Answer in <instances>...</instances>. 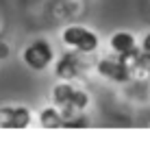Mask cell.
Here are the masks:
<instances>
[{"label": "cell", "mask_w": 150, "mask_h": 148, "mask_svg": "<svg viewBox=\"0 0 150 148\" xmlns=\"http://www.w3.org/2000/svg\"><path fill=\"white\" fill-rule=\"evenodd\" d=\"M63 42L68 46H74L79 52H94L98 48L96 33H91L83 26H68L63 30Z\"/></svg>", "instance_id": "1"}, {"label": "cell", "mask_w": 150, "mask_h": 148, "mask_svg": "<svg viewBox=\"0 0 150 148\" xmlns=\"http://www.w3.org/2000/svg\"><path fill=\"white\" fill-rule=\"evenodd\" d=\"M52 61V48H50L48 42L44 39H37L24 50V63L33 70H46Z\"/></svg>", "instance_id": "2"}, {"label": "cell", "mask_w": 150, "mask_h": 148, "mask_svg": "<svg viewBox=\"0 0 150 148\" xmlns=\"http://www.w3.org/2000/svg\"><path fill=\"white\" fill-rule=\"evenodd\" d=\"M98 72L102 76L111 81H117V83H126L131 79V70L120 61V57H109V59H102L98 63Z\"/></svg>", "instance_id": "3"}, {"label": "cell", "mask_w": 150, "mask_h": 148, "mask_svg": "<svg viewBox=\"0 0 150 148\" xmlns=\"http://www.w3.org/2000/svg\"><path fill=\"white\" fill-rule=\"evenodd\" d=\"M28 122H30V113L24 107L0 111V126H4V129H26Z\"/></svg>", "instance_id": "4"}, {"label": "cell", "mask_w": 150, "mask_h": 148, "mask_svg": "<svg viewBox=\"0 0 150 148\" xmlns=\"http://www.w3.org/2000/svg\"><path fill=\"white\" fill-rule=\"evenodd\" d=\"M79 70H81V63H79V57H76L74 52H65L63 57L59 59V63H57V76L59 79H74V76H79Z\"/></svg>", "instance_id": "5"}, {"label": "cell", "mask_w": 150, "mask_h": 148, "mask_svg": "<svg viewBox=\"0 0 150 148\" xmlns=\"http://www.w3.org/2000/svg\"><path fill=\"white\" fill-rule=\"evenodd\" d=\"M111 48L115 55H122V52H128L131 48H135V37L126 30H120L111 37Z\"/></svg>", "instance_id": "6"}, {"label": "cell", "mask_w": 150, "mask_h": 148, "mask_svg": "<svg viewBox=\"0 0 150 148\" xmlns=\"http://www.w3.org/2000/svg\"><path fill=\"white\" fill-rule=\"evenodd\" d=\"M39 122L44 129H61L63 126V118H61L59 109H54V107H48V109H44L39 113Z\"/></svg>", "instance_id": "7"}, {"label": "cell", "mask_w": 150, "mask_h": 148, "mask_svg": "<svg viewBox=\"0 0 150 148\" xmlns=\"http://www.w3.org/2000/svg\"><path fill=\"white\" fill-rule=\"evenodd\" d=\"M72 91H74V87H72L70 83H63V85H57L54 87V103L61 105V107H68L70 105V98H72Z\"/></svg>", "instance_id": "8"}, {"label": "cell", "mask_w": 150, "mask_h": 148, "mask_svg": "<svg viewBox=\"0 0 150 148\" xmlns=\"http://www.w3.org/2000/svg\"><path fill=\"white\" fill-rule=\"evenodd\" d=\"M87 103H89V96L81 89H74L72 91V98H70V105L68 107H74V109H85Z\"/></svg>", "instance_id": "9"}, {"label": "cell", "mask_w": 150, "mask_h": 148, "mask_svg": "<svg viewBox=\"0 0 150 148\" xmlns=\"http://www.w3.org/2000/svg\"><path fill=\"white\" fill-rule=\"evenodd\" d=\"M137 65H139L142 70H146V72H150V52H139Z\"/></svg>", "instance_id": "10"}, {"label": "cell", "mask_w": 150, "mask_h": 148, "mask_svg": "<svg viewBox=\"0 0 150 148\" xmlns=\"http://www.w3.org/2000/svg\"><path fill=\"white\" fill-rule=\"evenodd\" d=\"M63 126L65 129H83V126H87V120L85 118H76L72 122H63Z\"/></svg>", "instance_id": "11"}, {"label": "cell", "mask_w": 150, "mask_h": 148, "mask_svg": "<svg viewBox=\"0 0 150 148\" xmlns=\"http://www.w3.org/2000/svg\"><path fill=\"white\" fill-rule=\"evenodd\" d=\"M7 55H9V48H7L4 44H0V59H4Z\"/></svg>", "instance_id": "12"}, {"label": "cell", "mask_w": 150, "mask_h": 148, "mask_svg": "<svg viewBox=\"0 0 150 148\" xmlns=\"http://www.w3.org/2000/svg\"><path fill=\"white\" fill-rule=\"evenodd\" d=\"M144 50H146V52H150V33L146 35V39H144Z\"/></svg>", "instance_id": "13"}]
</instances>
